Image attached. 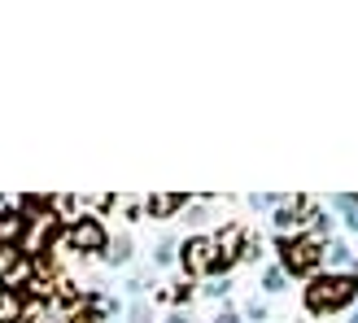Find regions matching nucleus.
<instances>
[{"label": "nucleus", "mask_w": 358, "mask_h": 323, "mask_svg": "<svg viewBox=\"0 0 358 323\" xmlns=\"http://www.w3.org/2000/svg\"><path fill=\"white\" fill-rule=\"evenodd\" d=\"M358 306V275L354 271H319L301 284V310L310 319H332Z\"/></svg>", "instance_id": "obj_1"}, {"label": "nucleus", "mask_w": 358, "mask_h": 323, "mask_svg": "<svg viewBox=\"0 0 358 323\" xmlns=\"http://www.w3.org/2000/svg\"><path fill=\"white\" fill-rule=\"evenodd\" d=\"M324 245L315 231H293V236H275L271 249H275V266L289 280H310L324 271Z\"/></svg>", "instance_id": "obj_2"}, {"label": "nucleus", "mask_w": 358, "mask_h": 323, "mask_svg": "<svg viewBox=\"0 0 358 323\" xmlns=\"http://www.w3.org/2000/svg\"><path fill=\"white\" fill-rule=\"evenodd\" d=\"M110 241H114L110 223H105L101 214L83 210V214H75V219L66 223L62 249H70V254H75V258H83V262H92V258H105V249H110Z\"/></svg>", "instance_id": "obj_3"}, {"label": "nucleus", "mask_w": 358, "mask_h": 323, "mask_svg": "<svg viewBox=\"0 0 358 323\" xmlns=\"http://www.w3.org/2000/svg\"><path fill=\"white\" fill-rule=\"evenodd\" d=\"M249 231L245 223H223L219 231H214V275L219 280H231V271L245 262V245H249ZM210 275V280H214Z\"/></svg>", "instance_id": "obj_4"}, {"label": "nucleus", "mask_w": 358, "mask_h": 323, "mask_svg": "<svg viewBox=\"0 0 358 323\" xmlns=\"http://www.w3.org/2000/svg\"><path fill=\"white\" fill-rule=\"evenodd\" d=\"M179 271L192 284L214 275V231H188L179 241Z\"/></svg>", "instance_id": "obj_5"}, {"label": "nucleus", "mask_w": 358, "mask_h": 323, "mask_svg": "<svg viewBox=\"0 0 358 323\" xmlns=\"http://www.w3.org/2000/svg\"><path fill=\"white\" fill-rule=\"evenodd\" d=\"M31 284H40V271H35V258L31 254H9L5 266H0V289L9 293H31Z\"/></svg>", "instance_id": "obj_6"}, {"label": "nucleus", "mask_w": 358, "mask_h": 323, "mask_svg": "<svg viewBox=\"0 0 358 323\" xmlns=\"http://www.w3.org/2000/svg\"><path fill=\"white\" fill-rule=\"evenodd\" d=\"M27 236H31V219L9 201L5 210H0V249H5V254H22Z\"/></svg>", "instance_id": "obj_7"}, {"label": "nucleus", "mask_w": 358, "mask_h": 323, "mask_svg": "<svg viewBox=\"0 0 358 323\" xmlns=\"http://www.w3.org/2000/svg\"><path fill=\"white\" fill-rule=\"evenodd\" d=\"M188 206H192V196H184V192H149V196H145V219L171 223L175 214H184Z\"/></svg>", "instance_id": "obj_8"}, {"label": "nucleus", "mask_w": 358, "mask_h": 323, "mask_svg": "<svg viewBox=\"0 0 358 323\" xmlns=\"http://www.w3.org/2000/svg\"><path fill=\"white\" fill-rule=\"evenodd\" d=\"M101 262H105V266H114V271H127V266L136 262V236H131L127 227H122L118 236L110 241V249H105V258H101Z\"/></svg>", "instance_id": "obj_9"}, {"label": "nucleus", "mask_w": 358, "mask_h": 323, "mask_svg": "<svg viewBox=\"0 0 358 323\" xmlns=\"http://www.w3.org/2000/svg\"><path fill=\"white\" fill-rule=\"evenodd\" d=\"M13 206L22 210L31 223H40V219H48V214H57V196H48V192H17Z\"/></svg>", "instance_id": "obj_10"}, {"label": "nucleus", "mask_w": 358, "mask_h": 323, "mask_svg": "<svg viewBox=\"0 0 358 323\" xmlns=\"http://www.w3.org/2000/svg\"><path fill=\"white\" fill-rule=\"evenodd\" d=\"M354 258H358V249H354L345 236H332V241L324 245V271H350Z\"/></svg>", "instance_id": "obj_11"}, {"label": "nucleus", "mask_w": 358, "mask_h": 323, "mask_svg": "<svg viewBox=\"0 0 358 323\" xmlns=\"http://www.w3.org/2000/svg\"><path fill=\"white\" fill-rule=\"evenodd\" d=\"M324 206L332 214H341V227L350 231V236H358V192H332Z\"/></svg>", "instance_id": "obj_12"}, {"label": "nucleus", "mask_w": 358, "mask_h": 323, "mask_svg": "<svg viewBox=\"0 0 358 323\" xmlns=\"http://www.w3.org/2000/svg\"><path fill=\"white\" fill-rule=\"evenodd\" d=\"M27 323H75V315L57 301H27Z\"/></svg>", "instance_id": "obj_13"}, {"label": "nucleus", "mask_w": 358, "mask_h": 323, "mask_svg": "<svg viewBox=\"0 0 358 323\" xmlns=\"http://www.w3.org/2000/svg\"><path fill=\"white\" fill-rule=\"evenodd\" d=\"M179 266V236H157L153 241V271Z\"/></svg>", "instance_id": "obj_14"}, {"label": "nucleus", "mask_w": 358, "mask_h": 323, "mask_svg": "<svg viewBox=\"0 0 358 323\" xmlns=\"http://www.w3.org/2000/svg\"><path fill=\"white\" fill-rule=\"evenodd\" d=\"M0 323H27V297L0 289Z\"/></svg>", "instance_id": "obj_15"}, {"label": "nucleus", "mask_w": 358, "mask_h": 323, "mask_svg": "<svg viewBox=\"0 0 358 323\" xmlns=\"http://www.w3.org/2000/svg\"><path fill=\"white\" fill-rule=\"evenodd\" d=\"M306 231H315L319 241H332L336 236V214L324 206V201H315V210H310V227Z\"/></svg>", "instance_id": "obj_16"}, {"label": "nucleus", "mask_w": 358, "mask_h": 323, "mask_svg": "<svg viewBox=\"0 0 358 323\" xmlns=\"http://www.w3.org/2000/svg\"><path fill=\"white\" fill-rule=\"evenodd\" d=\"M258 289H262L266 297H275V293L289 289V275H284L275 262H266V266H262V275H258Z\"/></svg>", "instance_id": "obj_17"}, {"label": "nucleus", "mask_w": 358, "mask_h": 323, "mask_svg": "<svg viewBox=\"0 0 358 323\" xmlns=\"http://www.w3.org/2000/svg\"><path fill=\"white\" fill-rule=\"evenodd\" d=\"M231 293H236V280H219V275H214V280H206V284H201V297L219 301V306H227Z\"/></svg>", "instance_id": "obj_18"}, {"label": "nucleus", "mask_w": 358, "mask_h": 323, "mask_svg": "<svg viewBox=\"0 0 358 323\" xmlns=\"http://www.w3.org/2000/svg\"><path fill=\"white\" fill-rule=\"evenodd\" d=\"M284 201V192H254V196H249V210H254V214H266V219H271V214H275V206Z\"/></svg>", "instance_id": "obj_19"}, {"label": "nucleus", "mask_w": 358, "mask_h": 323, "mask_svg": "<svg viewBox=\"0 0 358 323\" xmlns=\"http://www.w3.org/2000/svg\"><path fill=\"white\" fill-rule=\"evenodd\" d=\"M149 284H153V275H149V271H131L127 280H122V293H127L131 301H140V297L149 293Z\"/></svg>", "instance_id": "obj_20"}, {"label": "nucleus", "mask_w": 358, "mask_h": 323, "mask_svg": "<svg viewBox=\"0 0 358 323\" xmlns=\"http://www.w3.org/2000/svg\"><path fill=\"white\" fill-rule=\"evenodd\" d=\"M122 323H153V306H149V297L127 301V310H122Z\"/></svg>", "instance_id": "obj_21"}, {"label": "nucleus", "mask_w": 358, "mask_h": 323, "mask_svg": "<svg viewBox=\"0 0 358 323\" xmlns=\"http://www.w3.org/2000/svg\"><path fill=\"white\" fill-rule=\"evenodd\" d=\"M241 319H245V323H266V319H271V306H266V301H258V297H249L245 306H241Z\"/></svg>", "instance_id": "obj_22"}, {"label": "nucleus", "mask_w": 358, "mask_h": 323, "mask_svg": "<svg viewBox=\"0 0 358 323\" xmlns=\"http://www.w3.org/2000/svg\"><path fill=\"white\" fill-rule=\"evenodd\" d=\"M184 219H188V227H201V223L214 219V210H210V201H192V206L184 210Z\"/></svg>", "instance_id": "obj_23"}, {"label": "nucleus", "mask_w": 358, "mask_h": 323, "mask_svg": "<svg viewBox=\"0 0 358 323\" xmlns=\"http://www.w3.org/2000/svg\"><path fill=\"white\" fill-rule=\"evenodd\" d=\"M210 323H245V319H241V310H236V306L227 301V306H219V310L210 315Z\"/></svg>", "instance_id": "obj_24"}, {"label": "nucleus", "mask_w": 358, "mask_h": 323, "mask_svg": "<svg viewBox=\"0 0 358 323\" xmlns=\"http://www.w3.org/2000/svg\"><path fill=\"white\" fill-rule=\"evenodd\" d=\"M9 201H13V196H5V192H0V210H5V206H9Z\"/></svg>", "instance_id": "obj_25"}, {"label": "nucleus", "mask_w": 358, "mask_h": 323, "mask_svg": "<svg viewBox=\"0 0 358 323\" xmlns=\"http://www.w3.org/2000/svg\"><path fill=\"white\" fill-rule=\"evenodd\" d=\"M5 258H9V254H5V249H0V266H5Z\"/></svg>", "instance_id": "obj_26"}]
</instances>
